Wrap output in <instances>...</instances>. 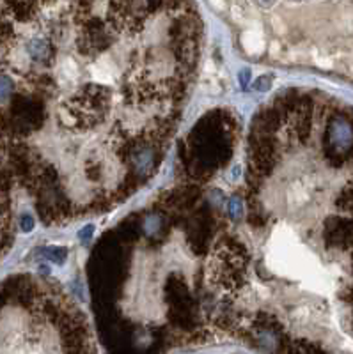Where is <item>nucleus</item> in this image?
<instances>
[{
    "label": "nucleus",
    "mask_w": 353,
    "mask_h": 354,
    "mask_svg": "<svg viewBox=\"0 0 353 354\" xmlns=\"http://www.w3.org/2000/svg\"><path fill=\"white\" fill-rule=\"evenodd\" d=\"M233 128L215 130L211 126L204 130V124L199 122L190 135V156L196 160L197 167L194 170L201 175L211 174L222 161L231 154V142H233Z\"/></svg>",
    "instance_id": "nucleus-1"
},
{
    "label": "nucleus",
    "mask_w": 353,
    "mask_h": 354,
    "mask_svg": "<svg viewBox=\"0 0 353 354\" xmlns=\"http://www.w3.org/2000/svg\"><path fill=\"white\" fill-rule=\"evenodd\" d=\"M227 213H229V218L238 222V220H243V214H245V207H243V202L240 199H229L227 202Z\"/></svg>",
    "instance_id": "nucleus-2"
},
{
    "label": "nucleus",
    "mask_w": 353,
    "mask_h": 354,
    "mask_svg": "<svg viewBox=\"0 0 353 354\" xmlns=\"http://www.w3.org/2000/svg\"><path fill=\"white\" fill-rule=\"evenodd\" d=\"M44 252H46V255H50L52 261L59 262V264H62L64 257H66V250H64V248H48V250H44Z\"/></svg>",
    "instance_id": "nucleus-3"
},
{
    "label": "nucleus",
    "mask_w": 353,
    "mask_h": 354,
    "mask_svg": "<svg viewBox=\"0 0 353 354\" xmlns=\"http://www.w3.org/2000/svg\"><path fill=\"white\" fill-rule=\"evenodd\" d=\"M272 80H274V78H272L270 75H265V76L257 78L254 85H255V89H257V91H266L268 87H272Z\"/></svg>",
    "instance_id": "nucleus-4"
},
{
    "label": "nucleus",
    "mask_w": 353,
    "mask_h": 354,
    "mask_svg": "<svg viewBox=\"0 0 353 354\" xmlns=\"http://www.w3.org/2000/svg\"><path fill=\"white\" fill-rule=\"evenodd\" d=\"M20 228L23 232H30V230L34 228V218H32L30 214H23L20 218Z\"/></svg>",
    "instance_id": "nucleus-5"
},
{
    "label": "nucleus",
    "mask_w": 353,
    "mask_h": 354,
    "mask_svg": "<svg viewBox=\"0 0 353 354\" xmlns=\"http://www.w3.org/2000/svg\"><path fill=\"white\" fill-rule=\"evenodd\" d=\"M249 78H250V73L249 71H241V75H240V83L243 85V87H247V83H249Z\"/></svg>",
    "instance_id": "nucleus-6"
},
{
    "label": "nucleus",
    "mask_w": 353,
    "mask_h": 354,
    "mask_svg": "<svg viewBox=\"0 0 353 354\" xmlns=\"http://www.w3.org/2000/svg\"><path fill=\"white\" fill-rule=\"evenodd\" d=\"M91 234H93V227H91V225H89V227H87V230H82V232H80V238H89V236H91Z\"/></svg>",
    "instance_id": "nucleus-7"
},
{
    "label": "nucleus",
    "mask_w": 353,
    "mask_h": 354,
    "mask_svg": "<svg viewBox=\"0 0 353 354\" xmlns=\"http://www.w3.org/2000/svg\"><path fill=\"white\" fill-rule=\"evenodd\" d=\"M265 2H270V0H265Z\"/></svg>",
    "instance_id": "nucleus-8"
}]
</instances>
